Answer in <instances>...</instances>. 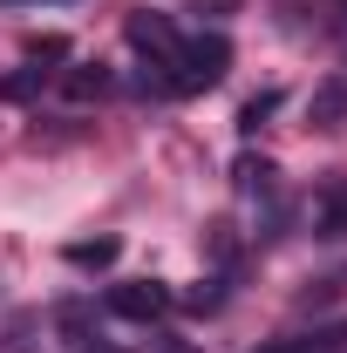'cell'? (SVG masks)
I'll use <instances>...</instances> for the list:
<instances>
[{
	"mask_svg": "<svg viewBox=\"0 0 347 353\" xmlns=\"http://www.w3.org/2000/svg\"><path fill=\"white\" fill-rule=\"evenodd\" d=\"M225 68H232V41L225 34H198V41L177 48V61L164 68V88L171 95H205V88L225 82Z\"/></svg>",
	"mask_w": 347,
	"mask_h": 353,
	"instance_id": "6da1fadb",
	"label": "cell"
},
{
	"mask_svg": "<svg viewBox=\"0 0 347 353\" xmlns=\"http://www.w3.org/2000/svg\"><path fill=\"white\" fill-rule=\"evenodd\" d=\"M191 7H198V14H205V7H212V14H232L238 0H191Z\"/></svg>",
	"mask_w": 347,
	"mask_h": 353,
	"instance_id": "4fadbf2b",
	"label": "cell"
},
{
	"mask_svg": "<svg viewBox=\"0 0 347 353\" xmlns=\"http://www.w3.org/2000/svg\"><path fill=\"white\" fill-rule=\"evenodd\" d=\"M116 259H123V238H82V245H68V265H82V272H102Z\"/></svg>",
	"mask_w": 347,
	"mask_h": 353,
	"instance_id": "52a82bcc",
	"label": "cell"
},
{
	"mask_svg": "<svg viewBox=\"0 0 347 353\" xmlns=\"http://www.w3.org/2000/svg\"><path fill=\"white\" fill-rule=\"evenodd\" d=\"M334 347H347V319L320 326V333H293V340H272V347H259V353H334Z\"/></svg>",
	"mask_w": 347,
	"mask_h": 353,
	"instance_id": "8992f818",
	"label": "cell"
},
{
	"mask_svg": "<svg viewBox=\"0 0 347 353\" xmlns=\"http://www.w3.org/2000/svg\"><path fill=\"white\" fill-rule=\"evenodd\" d=\"M102 306L116 312V319L150 326V319H164V312H171V285H157V279H123V285H109V292H102Z\"/></svg>",
	"mask_w": 347,
	"mask_h": 353,
	"instance_id": "7a4b0ae2",
	"label": "cell"
},
{
	"mask_svg": "<svg viewBox=\"0 0 347 353\" xmlns=\"http://www.w3.org/2000/svg\"><path fill=\"white\" fill-rule=\"evenodd\" d=\"M123 34H130V48H143L157 68H171V61H177V48H184V41H177V28L164 21V14H150V7H136L130 21H123Z\"/></svg>",
	"mask_w": 347,
	"mask_h": 353,
	"instance_id": "3957f363",
	"label": "cell"
},
{
	"mask_svg": "<svg viewBox=\"0 0 347 353\" xmlns=\"http://www.w3.org/2000/svg\"><path fill=\"white\" fill-rule=\"evenodd\" d=\"M41 88V68H14V75H0V102H28Z\"/></svg>",
	"mask_w": 347,
	"mask_h": 353,
	"instance_id": "ba28073f",
	"label": "cell"
},
{
	"mask_svg": "<svg viewBox=\"0 0 347 353\" xmlns=\"http://www.w3.org/2000/svg\"><path fill=\"white\" fill-rule=\"evenodd\" d=\"M272 109H279V95H252V102L238 109V130H259V123L272 116Z\"/></svg>",
	"mask_w": 347,
	"mask_h": 353,
	"instance_id": "30bf717a",
	"label": "cell"
},
{
	"mask_svg": "<svg viewBox=\"0 0 347 353\" xmlns=\"http://www.w3.org/2000/svg\"><path fill=\"white\" fill-rule=\"evenodd\" d=\"M184 306H191V312H218V306H225V292H218V279H205L198 292H184Z\"/></svg>",
	"mask_w": 347,
	"mask_h": 353,
	"instance_id": "8fae6325",
	"label": "cell"
},
{
	"mask_svg": "<svg viewBox=\"0 0 347 353\" xmlns=\"http://www.w3.org/2000/svg\"><path fill=\"white\" fill-rule=\"evenodd\" d=\"M313 231L320 238H347V170H334L313 197Z\"/></svg>",
	"mask_w": 347,
	"mask_h": 353,
	"instance_id": "277c9868",
	"label": "cell"
},
{
	"mask_svg": "<svg viewBox=\"0 0 347 353\" xmlns=\"http://www.w3.org/2000/svg\"><path fill=\"white\" fill-rule=\"evenodd\" d=\"M28 54H35V61H68V41H62V34H35Z\"/></svg>",
	"mask_w": 347,
	"mask_h": 353,
	"instance_id": "7c38bea8",
	"label": "cell"
},
{
	"mask_svg": "<svg viewBox=\"0 0 347 353\" xmlns=\"http://www.w3.org/2000/svg\"><path fill=\"white\" fill-rule=\"evenodd\" d=\"M109 68H102V61H82V68H68V75H62V95H68V102H102V95H109Z\"/></svg>",
	"mask_w": 347,
	"mask_h": 353,
	"instance_id": "5b68a950",
	"label": "cell"
},
{
	"mask_svg": "<svg viewBox=\"0 0 347 353\" xmlns=\"http://www.w3.org/2000/svg\"><path fill=\"white\" fill-rule=\"evenodd\" d=\"M238 190H265V183H272V163H265V157H238Z\"/></svg>",
	"mask_w": 347,
	"mask_h": 353,
	"instance_id": "9c48e42d",
	"label": "cell"
}]
</instances>
